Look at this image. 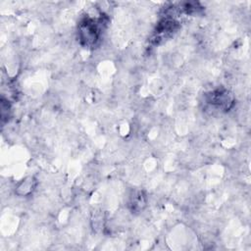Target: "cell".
Wrapping results in <instances>:
<instances>
[{
	"mask_svg": "<svg viewBox=\"0 0 251 251\" xmlns=\"http://www.w3.org/2000/svg\"><path fill=\"white\" fill-rule=\"evenodd\" d=\"M79 39L87 46L94 45L99 38V29L94 20L86 18L79 25Z\"/></svg>",
	"mask_w": 251,
	"mask_h": 251,
	"instance_id": "1",
	"label": "cell"
},
{
	"mask_svg": "<svg viewBox=\"0 0 251 251\" xmlns=\"http://www.w3.org/2000/svg\"><path fill=\"white\" fill-rule=\"evenodd\" d=\"M209 102L217 107L227 110L231 107L233 103V98L227 90L217 89L209 94Z\"/></svg>",
	"mask_w": 251,
	"mask_h": 251,
	"instance_id": "2",
	"label": "cell"
},
{
	"mask_svg": "<svg viewBox=\"0 0 251 251\" xmlns=\"http://www.w3.org/2000/svg\"><path fill=\"white\" fill-rule=\"evenodd\" d=\"M36 185V179L33 176H27L23 179L16 187V193L21 196H27L30 194Z\"/></svg>",
	"mask_w": 251,
	"mask_h": 251,
	"instance_id": "3",
	"label": "cell"
}]
</instances>
